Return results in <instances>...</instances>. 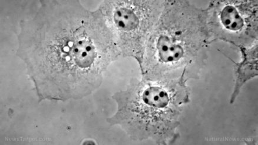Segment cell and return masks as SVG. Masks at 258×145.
<instances>
[{"label": "cell", "instance_id": "cell-1", "mask_svg": "<svg viewBox=\"0 0 258 145\" xmlns=\"http://www.w3.org/2000/svg\"><path fill=\"white\" fill-rule=\"evenodd\" d=\"M16 55L26 65L39 102L81 99L102 84L121 56L114 36L97 8L78 0H43L20 22Z\"/></svg>", "mask_w": 258, "mask_h": 145}, {"label": "cell", "instance_id": "cell-2", "mask_svg": "<svg viewBox=\"0 0 258 145\" xmlns=\"http://www.w3.org/2000/svg\"><path fill=\"white\" fill-rule=\"evenodd\" d=\"M211 43L205 9L187 0H166L139 65L142 77L187 82L198 79Z\"/></svg>", "mask_w": 258, "mask_h": 145}, {"label": "cell", "instance_id": "cell-3", "mask_svg": "<svg viewBox=\"0 0 258 145\" xmlns=\"http://www.w3.org/2000/svg\"><path fill=\"white\" fill-rule=\"evenodd\" d=\"M114 115L107 119L134 141L169 145L179 139L177 129L184 105L190 102L187 82L132 78L125 90L114 93Z\"/></svg>", "mask_w": 258, "mask_h": 145}, {"label": "cell", "instance_id": "cell-4", "mask_svg": "<svg viewBox=\"0 0 258 145\" xmlns=\"http://www.w3.org/2000/svg\"><path fill=\"white\" fill-rule=\"evenodd\" d=\"M166 0H104L98 9L116 40L121 56L140 64L146 43Z\"/></svg>", "mask_w": 258, "mask_h": 145}, {"label": "cell", "instance_id": "cell-5", "mask_svg": "<svg viewBox=\"0 0 258 145\" xmlns=\"http://www.w3.org/2000/svg\"><path fill=\"white\" fill-rule=\"evenodd\" d=\"M205 10L211 43L222 41L239 48L257 43V0H214Z\"/></svg>", "mask_w": 258, "mask_h": 145}, {"label": "cell", "instance_id": "cell-6", "mask_svg": "<svg viewBox=\"0 0 258 145\" xmlns=\"http://www.w3.org/2000/svg\"><path fill=\"white\" fill-rule=\"evenodd\" d=\"M239 50L242 54V60L235 64V86L231 95L230 103L233 104L246 83L257 77V43L250 47H242Z\"/></svg>", "mask_w": 258, "mask_h": 145}]
</instances>
